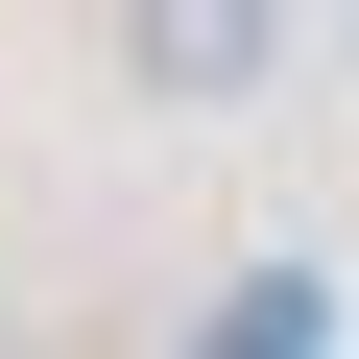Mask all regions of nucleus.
<instances>
[{"label":"nucleus","instance_id":"obj_1","mask_svg":"<svg viewBox=\"0 0 359 359\" xmlns=\"http://www.w3.org/2000/svg\"><path fill=\"white\" fill-rule=\"evenodd\" d=\"M287 72V0H120V96L144 120H240Z\"/></svg>","mask_w":359,"mask_h":359}]
</instances>
